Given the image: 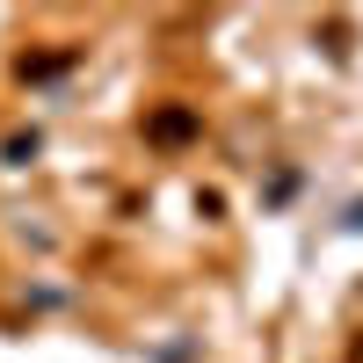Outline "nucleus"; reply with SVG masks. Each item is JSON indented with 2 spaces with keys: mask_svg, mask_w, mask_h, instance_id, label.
<instances>
[{
  "mask_svg": "<svg viewBox=\"0 0 363 363\" xmlns=\"http://www.w3.org/2000/svg\"><path fill=\"white\" fill-rule=\"evenodd\" d=\"M203 138V116L189 102H160V109H145V145H160V153H182V145H196Z\"/></svg>",
  "mask_w": 363,
  "mask_h": 363,
  "instance_id": "f257e3e1",
  "label": "nucleus"
}]
</instances>
